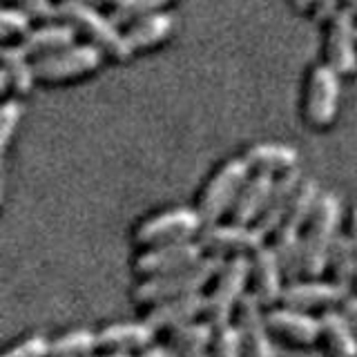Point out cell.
Returning <instances> with one entry per match:
<instances>
[{
	"instance_id": "f1b7e54d",
	"label": "cell",
	"mask_w": 357,
	"mask_h": 357,
	"mask_svg": "<svg viewBox=\"0 0 357 357\" xmlns=\"http://www.w3.org/2000/svg\"><path fill=\"white\" fill-rule=\"evenodd\" d=\"M170 0H119L114 9H112V20L116 25H132L134 20H139L143 16L156 14Z\"/></svg>"
},
{
	"instance_id": "7c38bea8",
	"label": "cell",
	"mask_w": 357,
	"mask_h": 357,
	"mask_svg": "<svg viewBox=\"0 0 357 357\" xmlns=\"http://www.w3.org/2000/svg\"><path fill=\"white\" fill-rule=\"evenodd\" d=\"M351 295V288L337 282H319L317 277H306V282H288L279 304L297 308V310H328L344 304V299Z\"/></svg>"
},
{
	"instance_id": "ba28073f",
	"label": "cell",
	"mask_w": 357,
	"mask_h": 357,
	"mask_svg": "<svg viewBox=\"0 0 357 357\" xmlns=\"http://www.w3.org/2000/svg\"><path fill=\"white\" fill-rule=\"evenodd\" d=\"M100 63H103V50L92 43L74 45V47L38 56L36 63H33V70L43 81H67V78H76L98 70Z\"/></svg>"
},
{
	"instance_id": "f546056e",
	"label": "cell",
	"mask_w": 357,
	"mask_h": 357,
	"mask_svg": "<svg viewBox=\"0 0 357 357\" xmlns=\"http://www.w3.org/2000/svg\"><path fill=\"white\" fill-rule=\"evenodd\" d=\"M210 357H243L241 351V335L234 324H226L215 331Z\"/></svg>"
},
{
	"instance_id": "4dcf8cb0",
	"label": "cell",
	"mask_w": 357,
	"mask_h": 357,
	"mask_svg": "<svg viewBox=\"0 0 357 357\" xmlns=\"http://www.w3.org/2000/svg\"><path fill=\"white\" fill-rule=\"evenodd\" d=\"M31 31V16L27 11H22L18 7H5L0 14V36L5 40L11 36H22L25 38Z\"/></svg>"
},
{
	"instance_id": "44dd1931",
	"label": "cell",
	"mask_w": 357,
	"mask_h": 357,
	"mask_svg": "<svg viewBox=\"0 0 357 357\" xmlns=\"http://www.w3.org/2000/svg\"><path fill=\"white\" fill-rule=\"evenodd\" d=\"M321 342L331 357H357V333L342 308L321 310Z\"/></svg>"
},
{
	"instance_id": "ffe728a7",
	"label": "cell",
	"mask_w": 357,
	"mask_h": 357,
	"mask_svg": "<svg viewBox=\"0 0 357 357\" xmlns=\"http://www.w3.org/2000/svg\"><path fill=\"white\" fill-rule=\"evenodd\" d=\"M301 181H304V176H301V172L297 170V167L286 170V172H282V176L275 178V185H273L271 197H268V204L261 212V217L255 223L261 232H266V237L279 228V223H282L290 201H293V195L297 192Z\"/></svg>"
},
{
	"instance_id": "d590c367",
	"label": "cell",
	"mask_w": 357,
	"mask_h": 357,
	"mask_svg": "<svg viewBox=\"0 0 357 357\" xmlns=\"http://www.w3.org/2000/svg\"><path fill=\"white\" fill-rule=\"evenodd\" d=\"M344 310V315L349 317V321L353 324V328L357 333V295H349L344 299V304L340 306Z\"/></svg>"
},
{
	"instance_id": "b9f144b4",
	"label": "cell",
	"mask_w": 357,
	"mask_h": 357,
	"mask_svg": "<svg viewBox=\"0 0 357 357\" xmlns=\"http://www.w3.org/2000/svg\"><path fill=\"white\" fill-rule=\"evenodd\" d=\"M85 3H92V5H116L119 0H85Z\"/></svg>"
},
{
	"instance_id": "2e32d148",
	"label": "cell",
	"mask_w": 357,
	"mask_h": 357,
	"mask_svg": "<svg viewBox=\"0 0 357 357\" xmlns=\"http://www.w3.org/2000/svg\"><path fill=\"white\" fill-rule=\"evenodd\" d=\"M284 271L277 259L273 245H261L259 250L250 255V286L257 299L266 308L282 301L284 295Z\"/></svg>"
},
{
	"instance_id": "ac0fdd59",
	"label": "cell",
	"mask_w": 357,
	"mask_h": 357,
	"mask_svg": "<svg viewBox=\"0 0 357 357\" xmlns=\"http://www.w3.org/2000/svg\"><path fill=\"white\" fill-rule=\"evenodd\" d=\"M156 331L148 321H128V324H109L98 331V349L116 351V353H141L154 344Z\"/></svg>"
},
{
	"instance_id": "f35d334b",
	"label": "cell",
	"mask_w": 357,
	"mask_h": 357,
	"mask_svg": "<svg viewBox=\"0 0 357 357\" xmlns=\"http://www.w3.org/2000/svg\"><path fill=\"white\" fill-rule=\"evenodd\" d=\"M317 3V0H293V5L299 9V11H304V9H308V7H312V5H315Z\"/></svg>"
},
{
	"instance_id": "e575fe53",
	"label": "cell",
	"mask_w": 357,
	"mask_h": 357,
	"mask_svg": "<svg viewBox=\"0 0 357 357\" xmlns=\"http://www.w3.org/2000/svg\"><path fill=\"white\" fill-rule=\"evenodd\" d=\"M342 0H317L315 3V18L317 20H328L335 11L340 9Z\"/></svg>"
},
{
	"instance_id": "484cf974",
	"label": "cell",
	"mask_w": 357,
	"mask_h": 357,
	"mask_svg": "<svg viewBox=\"0 0 357 357\" xmlns=\"http://www.w3.org/2000/svg\"><path fill=\"white\" fill-rule=\"evenodd\" d=\"M328 271L333 275V282H337L346 288H353L357 279V261H355V245L351 234L340 232L335 239L331 255H328Z\"/></svg>"
},
{
	"instance_id": "3957f363",
	"label": "cell",
	"mask_w": 357,
	"mask_h": 357,
	"mask_svg": "<svg viewBox=\"0 0 357 357\" xmlns=\"http://www.w3.org/2000/svg\"><path fill=\"white\" fill-rule=\"evenodd\" d=\"M59 18L70 22V25L87 36L100 50L107 52L114 59H128L134 52L128 43V36L119 31V25L112 16H103L96 5L85 3V0H61L59 3Z\"/></svg>"
},
{
	"instance_id": "9a60e30c",
	"label": "cell",
	"mask_w": 357,
	"mask_h": 357,
	"mask_svg": "<svg viewBox=\"0 0 357 357\" xmlns=\"http://www.w3.org/2000/svg\"><path fill=\"white\" fill-rule=\"evenodd\" d=\"M206 306H208V299L204 293L181 295V297L163 299L159 304H152L143 319L148 321L156 333H172L178 326H185L190 321L206 317Z\"/></svg>"
},
{
	"instance_id": "74e56055",
	"label": "cell",
	"mask_w": 357,
	"mask_h": 357,
	"mask_svg": "<svg viewBox=\"0 0 357 357\" xmlns=\"http://www.w3.org/2000/svg\"><path fill=\"white\" fill-rule=\"evenodd\" d=\"M351 239H353V245H355V261H357V208L353 210L351 215ZM357 284V279H355Z\"/></svg>"
},
{
	"instance_id": "30bf717a",
	"label": "cell",
	"mask_w": 357,
	"mask_h": 357,
	"mask_svg": "<svg viewBox=\"0 0 357 357\" xmlns=\"http://www.w3.org/2000/svg\"><path fill=\"white\" fill-rule=\"evenodd\" d=\"M204 245L197 239H185V241H174V243H163L154 245V248L145 250L137 257L134 261V271L141 277H154V275H165L172 271H181L204 259Z\"/></svg>"
},
{
	"instance_id": "83f0119b",
	"label": "cell",
	"mask_w": 357,
	"mask_h": 357,
	"mask_svg": "<svg viewBox=\"0 0 357 357\" xmlns=\"http://www.w3.org/2000/svg\"><path fill=\"white\" fill-rule=\"evenodd\" d=\"M98 349V333L76 328L56 337L50 346V357H92Z\"/></svg>"
},
{
	"instance_id": "8d00e7d4",
	"label": "cell",
	"mask_w": 357,
	"mask_h": 357,
	"mask_svg": "<svg viewBox=\"0 0 357 357\" xmlns=\"http://www.w3.org/2000/svg\"><path fill=\"white\" fill-rule=\"evenodd\" d=\"M137 357H174V353L167 349V346H159V344H152L148 346L145 351H141Z\"/></svg>"
},
{
	"instance_id": "cb8c5ba5",
	"label": "cell",
	"mask_w": 357,
	"mask_h": 357,
	"mask_svg": "<svg viewBox=\"0 0 357 357\" xmlns=\"http://www.w3.org/2000/svg\"><path fill=\"white\" fill-rule=\"evenodd\" d=\"M248 165L257 172H286L297 167L299 154L290 145H279V143H261L255 145L243 156Z\"/></svg>"
},
{
	"instance_id": "603a6c76",
	"label": "cell",
	"mask_w": 357,
	"mask_h": 357,
	"mask_svg": "<svg viewBox=\"0 0 357 357\" xmlns=\"http://www.w3.org/2000/svg\"><path fill=\"white\" fill-rule=\"evenodd\" d=\"M76 29L70 22H54V25H45L40 29H31L25 38H22L20 47L29 56H45L54 54L59 50L72 47L76 40Z\"/></svg>"
},
{
	"instance_id": "7402d4cb",
	"label": "cell",
	"mask_w": 357,
	"mask_h": 357,
	"mask_svg": "<svg viewBox=\"0 0 357 357\" xmlns=\"http://www.w3.org/2000/svg\"><path fill=\"white\" fill-rule=\"evenodd\" d=\"M215 331L217 328L208 319L190 321L170 333L167 349L174 353V357H210Z\"/></svg>"
},
{
	"instance_id": "8fae6325",
	"label": "cell",
	"mask_w": 357,
	"mask_h": 357,
	"mask_svg": "<svg viewBox=\"0 0 357 357\" xmlns=\"http://www.w3.org/2000/svg\"><path fill=\"white\" fill-rule=\"evenodd\" d=\"M340 72L331 65H319L312 70L306 94V114L308 121L317 128H326L333 123L340 107Z\"/></svg>"
},
{
	"instance_id": "d4e9b609",
	"label": "cell",
	"mask_w": 357,
	"mask_h": 357,
	"mask_svg": "<svg viewBox=\"0 0 357 357\" xmlns=\"http://www.w3.org/2000/svg\"><path fill=\"white\" fill-rule=\"evenodd\" d=\"M172 27H174L172 16L156 11V14L134 20L126 36H128V43H130L132 50H148V47H152V45L161 43L170 36Z\"/></svg>"
},
{
	"instance_id": "e0dca14e",
	"label": "cell",
	"mask_w": 357,
	"mask_h": 357,
	"mask_svg": "<svg viewBox=\"0 0 357 357\" xmlns=\"http://www.w3.org/2000/svg\"><path fill=\"white\" fill-rule=\"evenodd\" d=\"M319 197H321V190H319L317 181H312V178H304V181L299 183L297 192L293 195V201H290V206L286 210L282 223H279V228L273 232V237H279V239H304L301 230L308 226L312 212H315V208H317Z\"/></svg>"
},
{
	"instance_id": "5b68a950",
	"label": "cell",
	"mask_w": 357,
	"mask_h": 357,
	"mask_svg": "<svg viewBox=\"0 0 357 357\" xmlns=\"http://www.w3.org/2000/svg\"><path fill=\"white\" fill-rule=\"evenodd\" d=\"M250 170L245 159H232L219 167V172L210 178L199 201V215L206 226L219 223V219L232 210L234 199L239 197L243 183L250 178Z\"/></svg>"
},
{
	"instance_id": "52a82bcc",
	"label": "cell",
	"mask_w": 357,
	"mask_h": 357,
	"mask_svg": "<svg viewBox=\"0 0 357 357\" xmlns=\"http://www.w3.org/2000/svg\"><path fill=\"white\" fill-rule=\"evenodd\" d=\"M199 241L204 245L208 255H217L228 259V257H239L245 255L250 257L266 245V232H261L255 223H212V226H204L199 234Z\"/></svg>"
},
{
	"instance_id": "9c48e42d",
	"label": "cell",
	"mask_w": 357,
	"mask_h": 357,
	"mask_svg": "<svg viewBox=\"0 0 357 357\" xmlns=\"http://www.w3.org/2000/svg\"><path fill=\"white\" fill-rule=\"evenodd\" d=\"M264 304L252 290H248L237 306V312H234V326H237L239 335H241V351L243 357H275L273 351V333L266 324V312H264Z\"/></svg>"
},
{
	"instance_id": "60d3db41",
	"label": "cell",
	"mask_w": 357,
	"mask_h": 357,
	"mask_svg": "<svg viewBox=\"0 0 357 357\" xmlns=\"http://www.w3.org/2000/svg\"><path fill=\"white\" fill-rule=\"evenodd\" d=\"M342 3H344V7H349L353 14L357 16V0H342Z\"/></svg>"
},
{
	"instance_id": "277c9868",
	"label": "cell",
	"mask_w": 357,
	"mask_h": 357,
	"mask_svg": "<svg viewBox=\"0 0 357 357\" xmlns=\"http://www.w3.org/2000/svg\"><path fill=\"white\" fill-rule=\"evenodd\" d=\"M250 284V257H228L226 264L219 271V275L212 282V290L206 295V317L215 328L232 324L234 312L241 297L248 293L245 286Z\"/></svg>"
},
{
	"instance_id": "5bb4252c",
	"label": "cell",
	"mask_w": 357,
	"mask_h": 357,
	"mask_svg": "<svg viewBox=\"0 0 357 357\" xmlns=\"http://www.w3.org/2000/svg\"><path fill=\"white\" fill-rule=\"evenodd\" d=\"M328 43L326 56L328 65L337 70L342 76H349L357 70V22L355 14L349 7H340L328 18Z\"/></svg>"
},
{
	"instance_id": "4fadbf2b",
	"label": "cell",
	"mask_w": 357,
	"mask_h": 357,
	"mask_svg": "<svg viewBox=\"0 0 357 357\" xmlns=\"http://www.w3.org/2000/svg\"><path fill=\"white\" fill-rule=\"evenodd\" d=\"M266 324L273 337L290 346H312L321 340V321L306 310L290 306H271L266 310Z\"/></svg>"
},
{
	"instance_id": "d6a6232c",
	"label": "cell",
	"mask_w": 357,
	"mask_h": 357,
	"mask_svg": "<svg viewBox=\"0 0 357 357\" xmlns=\"http://www.w3.org/2000/svg\"><path fill=\"white\" fill-rule=\"evenodd\" d=\"M52 342L45 335H31L22 344L9 349L3 357H50Z\"/></svg>"
},
{
	"instance_id": "7a4b0ae2",
	"label": "cell",
	"mask_w": 357,
	"mask_h": 357,
	"mask_svg": "<svg viewBox=\"0 0 357 357\" xmlns=\"http://www.w3.org/2000/svg\"><path fill=\"white\" fill-rule=\"evenodd\" d=\"M342 226V199L321 192L317 208L304 232V277H319L328 266V255Z\"/></svg>"
},
{
	"instance_id": "4316f807",
	"label": "cell",
	"mask_w": 357,
	"mask_h": 357,
	"mask_svg": "<svg viewBox=\"0 0 357 357\" xmlns=\"http://www.w3.org/2000/svg\"><path fill=\"white\" fill-rule=\"evenodd\" d=\"M27 52L20 47V45H9L3 50V72L7 74L11 87L16 89L18 94H29L33 81H36V70L33 65L27 61Z\"/></svg>"
},
{
	"instance_id": "8992f818",
	"label": "cell",
	"mask_w": 357,
	"mask_h": 357,
	"mask_svg": "<svg viewBox=\"0 0 357 357\" xmlns=\"http://www.w3.org/2000/svg\"><path fill=\"white\" fill-rule=\"evenodd\" d=\"M204 219H201L199 210L190 208H176L156 215L148 221H143L134 232V239L139 245H163V243H174V241H185L195 239L204 230Z\"/></svg>"
},
{
	"instance_id": "836d02e7",
	"label": "cell",
	"mask_w": 357,
	"mask_h": 357,
	"mask_svg": "<svg viewBox=\"0 0 357 357\" xmlns=\"http://www.w3.org/2000/svg\"><path fill=\"white\" fill-rule=\"evenodd\" d=\"M9 3L22 11H27L31 18H40V20L59 18V5H54L52 0H9Z\"/></svg>"
},
{
	"instance_id": "ab89813d",
	"label": "cell",
	"mask_w": 357,
	"mask_h": 357,
	"mask_svg": "<svg viewBox=\"0 0 357 357\" xmlns=\"http://www.w3.org/2000/svg\"><path fill=\"white\" fill-rule=\"evenodd\" d=\"M92 357H134L132 353H116V351H105L103 355H92Z\"/></svg>"
},
{
	"instance_id": "d6986e66",
	"label": "cell",
	"mask_w": 357,
	"mask_h": 357,
	"mask_svg": "<svg viewBox=\"0 0 357 357\" xmlns=\"http://www.w3.org/2000/svg\"><path fill=\"white\" fill-rule=\"evenodd\" d=\"M273 172H257L243 183L239 197L234 199L230 217L234 223H257L273 192Z\"/></svg>"
},
{
	"instance_id": "6da1fadb",
	"label": "cell",
	"mask_w": 357,
	"mask_h": 357,
	"mask_svg": "<svg viewBox=\"0 0 357 357\" xmlns=\"http://www.w3.org/2000/svg\"><path fill=\"white\" fill-rule=\"evenodd\" d=\"M223 264H226L223 257L208 255L204 259H199L197 264L181 268V271L143 277V282L134 288V301L141 306H152V304H159L163 299L201 293L208 284L215 282V277L219 275Z\"/></svg>"
},
{
	"instance_id": "1f68e13d",
	"label": "cell",
	"mask_w": 357,
	"mask_h": 357,
	"mask_svg": "<svg viewBox=\"0 0 357 357\" xmlns=\"http://www.w3.org/2000/svg\"><path fill=\"white\" fill-rule=\"evenodd\" d=\"M20 116H22V107L16 100H7L3 109H0V150H7L11 134H14V130L20 123Z\"/></svg>"
}]
</instances>
